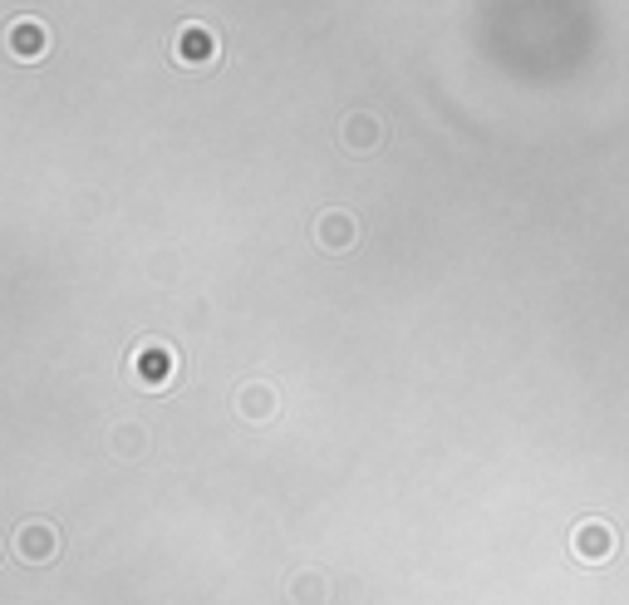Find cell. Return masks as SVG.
<instances>
[{
  "label": "cell",
  "mask_w": 629,
  "mask_h": 605,
  "mask_svg": "<svg viewBox=\"0 0 629 605\" xmlns=\"http://www.w3.org/2000/svg\"><path fill=\"white\" fill-rule=\"evenodd\" d=\"M177 374V354L173 345H163V340H148V345H138L134 354V379L144 389H168Z\"/></svg>",
  "instance_id": "obj_1"
},
{
  "label": "cell",
  "mask_w": 629,
  "mask_h": 605,
  "mask_svg": "<svg viewBox=\"0 0 629 605\" xmlns=\"http://www.w3.org/2000/svg\"><path fill=\"white\" fill-rule=\"evenodd\" d=\"M217 35H212L207 26H183L173 35V59L177 65H187V69H207V65H217Z\"/></svg>",
  "instance_id": "obj_2"
},
{
  "label": "cell",
  "mask_w": 629,
  "mask_h": 605,
  "mask_svg": "<svg viewBox=\"0 0 629 605\" xmlns=\"http://www.w3.org/2000/svg\"><path fill=\"white\" fill-rule=\"evenodd\" d=\"M6 45H10V55H16L20 65H35V59L50 55V30H45L40 20H10Z\"/></svg>",
  "instance_id": "obj_3"
},
{
  "label": "cell",
  "mask_w": 629,
  "mask_h": 605,
  "mask_svg": "<svg viewBox=\"0 0 629 605\" xmlns=\"http://www.w3.org/2000/svg\"><path fill=\"white\" fill-rule=\"evenodd\" d=\"M615 552V531L605 521H580L576 527V556L580 562H605Z\"/></svg>",
  "instance_id": "obj_4"
},
{
  "label": "cell",
  "mask_w": 629,
  "mask_h": 605,
  "mask_svg": "<svg viewBox=\"0 0 629 605\" xmlns=\"http://www.w3.org/2000/svg\"><path fill=\"white\" fill-rule=\"evenodd\" d=\"M315 236H320V246H330V252H344V246L360 236V222H354L350 212H325V217L315 222Z\"/></svg>",
  "instance_id": "obj_5"
},
{
  "label": "cell",
  "mask_w": 629,
  "mask_h": 605,
  "mask_svg": "<svg viewBox=\"0 0 629 605\" xmlns=\"http://www.w3.org/2000/svg\"><path fill=\"white\" fill-rule=\"evenodd\" d=\"M379 134H384V128H379L374 114H350V118H344V144H350V148L370 153V148H379Z\"/></svg>",
  "instance_id": "obj_6"
},
{
  "label": "cell",
  "mask_w": 629,
  "mask_h": 605,
  "mask_svg": "<svg viewBox=\"0 0 629 605\" xmlns=\"http://www.w3.org/2000/svg\"><path fill=\"white\" fill-rule=\"evenodd\" d=\"M16 547H20L26 562H45V556H55V531L40 527V521H30V527L16 537Z\"/></svg>",
  "instance_id": "obj_7"
},
{
  "label": "cell",
  "mask_w": 629,
  "mask_h": 605,
  "mask_svg": "<svg viewBox=\"0 0 629 605\" xmlns=\"http://www.w3.org/2000/svg\"><path fill=\"white\" fill-rule=\"evenodd\" d=\"M242 409H246V419H266L271 409H276V399H271V389H261V384H252L242 394Z\"/></svg>",
  "instance_id": "obj_8"
}]
</instances>
